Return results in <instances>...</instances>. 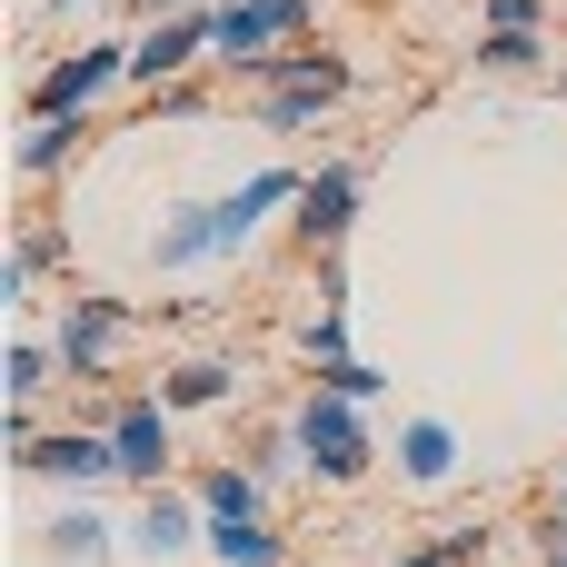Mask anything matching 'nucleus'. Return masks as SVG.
I'll return each instance as SVG.
<instances>
[{
  "mask_svg": "<svg viewBox=\"0 0 567 567\" xmlns=\"http://www.w3.org/2000/svg\"><path fill=\"white\" fill-rule=\"evenodd\" d=\"M299 179H309V169L269 159V169H249L239 189L169 199V209H159V229L140 239V249H150V269H159V279H189V269H239V259H249V239H259L269 219H289V209H299Z\"/></svg>",
  "mask_w": 567,
  "mask_h": 567,
  "instance_id": "1",
  "label": "nucleus"
},
{
  "mask_svg": "<svg viewBox=\"0 0 567 567\" xmlns=\"http://www.w3.org/2000/svg\"><path fill=\"white\" fill-rule=\"evenodd\" d=\"M239 90H249L259 130L299 140V130H319V120H329V110L359 90V60H349V50H329V40H299V50H279V60L239 70Z\"/></svg>",
  "mask_w": 567,
  "mask_h": 567,
  "instance_id": "2",
  "label": "nucleus"
},
{
  "mask_svg": "<svg viewBox=\"0 0 567 567\" xmlns=\"http://www.w3.org/2000/svg\"><path fill=\"white\" fill-rule=\"evenodd\" d=\"M130 329H140V299H120V289H70V299L50 309V349H60V379H70V389H100V379L120 369Z\"/></svg>",
  "mask_w": 567,
  "mask_h": 567,
  "instance_id": "3",
  "label": "nucleus"
},
{
  "mask_svg": "<svg viewBox=\"0 0 567 567\" xmlns=\"http://www.w3.org/2000/svg\"><path fill=\"white\" fill-rule=\"evenodd\" d=\"M289 429H299V458H309L319 488H359V478L379 468V439H369V409H359V399L309 389V399L289 409Z\"/></svg>",
  "mask_w": 567,
  "mask_h": 567,
  "instance_id": "4",
  "label": "nucleus"
},
{
  "mask_svg": "<svg viewBox=\"0 0 567 567\" xmlns=\"http://www.w3.org/2000/svg\"><path fill=\"white\" fill-rule=\"evenodd\" d=\"M199 60H219V0H189V10H169L130 40V100H150L169 80H199Z\"/></svg>",
  "mask_w": 567,
  "mask_h": 567,
  "instance_id": "5",
  "label": "nucleus"
},
{
  "mask_svg": "<svg viewBox=\"0 0 567 567\" xmlns=\"http://www.w3.org/2000/svg\"><path fill=\"white\" fill-rule=\"evenodd\" d=\"M110 90H130V40H80V50H60L40 80H30V120H90Z\"/></svg>",
  "mask_w": 567,
  "mask_h": 567,
  "instance_id": "6",
  "label": "nucleus"
},
{
  "mask_svg": "<svg viewBox=\"0 0 567 567\" xmlns=\"http://www.w3.org/2000/svg\"><path fill=\"white\" fill-rule=\"evenodd\" d=\"M100 429H110V449H120V488H179L169 468H179V419L150 399V389H130V399H110V409H90Z\"/></svg>",
  "mask_w": 567,
  "mask_h": 567,
  "instance_id": "7",
  "label": "nucleus"
},
{
  "mask_svg": "<svg viewBox=\"0 0 567 567\" xmlns=\"http://www.w3.org/2000/svg\"><path fill=\"white\" fill-rule=\"evenodd\" d=\"M299 40H319V0H219V60L209 70L239 80V70L299 50Z\"/></svg>",
  "mask_w": 567,
  "mask_h": 567,
  "instance_id": "8",
  "label": "nucleus"
},
{
  "mask_svg": "<svg viewBox=\"0 0 567 567\" xmlns=\"http://www.w3.org/2000/svg\"><path fill=\"white\" fill-rule=\"evenodd\" d=\"M359 199H369V159H319V169L299 179L289 239H299L309 259H339V249H349V229H359Z\"/></svg>",
  "mask_w": 567,
  "mask_h": 567,
  "instance_id": "9",
  "label": "nucleus"
},
{
  "mask_svg": "<svg viewBox=\"0 0 567 567\" xmlns=\"http://www.w3.org/2000/svg\"><path fill=\"white\" fill-rule=\"evenodd\" d=\"M20 478H60L70 498H90V488H110V478H120V449H110V429H100V419H70V429H50V439L20 458Z\"/></svg>",
  "mask_w": 567,
  "mask_h": 567,
  "instance_id": "10",
  "label": "nucleus"
},
{
  "mask_svg": "<svg viewBox=\"0 0 567 567\" xmlns=\"http://www.w3.org/2000/svg\"><path fill=\"white\" fill-rule=\"evenodd\" d=\"M239 359H209V349H189V359H169L159 379H150V399L169 409V419H209V409H239Z\"/></svg>",
  "mask_w": 567,
  "mask_h": 567,
  "instance_id": "11",
  "label": "nucleus"
},
{
  "mask_svg": "<svg viewBox=\"0 0 567 567\" xmlns=\"http://www.w3.org/2000/svg\"><path fill=\"white\" fill-rule=\"evenodd\" d=\"M179 548H209V508L189 488H150L130 518V558H179Z\"/></svg>",
  "mask_w": 567,
  "mask_h": 567,
  "instance_id": "12",
  "label": "nucleus"
},
{
  "mask_svg": "<svg viewBox=\"0 0 567 567\" xmlns=\"http://www.w3.org/2000/svg\"><path fill=\"white\" fill-rule=\"evenodd\" d=\"M179 488H189V498L209 508V528H229V518H269V498H279V488H269V478H259L249 458H199V468H189Z\"/></svg>",
  "mask_w": 567,
  "mask_h": 567,
  "instance_id": "13",
  "label": "nucleus"
},
{
  "mask_svg": "<svg viewBox=\"0 0 567 567\" xmlns=\"http://www.w3.org/2000/svg\"><path fill=\"white\" fill-rule=\"evenodd\" d=\"M458 468H468V439L449 419H429V409L399 419V488H449Z\"/></svg>",
  "mask_w": 567,
  "mask_h": 567,
  "instance_id": "14",
  "label": "nucleus"
},
{
  "mask_svg": "<svg viewBox=\"0 0 567 567\" xmlns=\"http://www.w3.org/2000/svg\"><path fill=\"white\" fill-rule=\"evenodd\" d=\"M90 140H100V110H90V120H30V130H20V150H10L20 189H50V179H60Z\"/></svg>",
  "mask_w": 567,
  "mask_h": 567,
  "instance_id": "15",
  "label": "nucleus"
},
{
  "mask_svg": "<svg viewBox=\"0 0 567 567\" xmlns=\"http://www.w3.org/2000/svg\"><path fill=\"white\" fill-rule=\"evenodd\" d=\"M40 548H50V567H110L120 548H130V528H110L90 498H70V508L40 528Z\"/></svg>",
  "mask_w": 567,
  "mask_h": 567,
  "instance_id": "16",
  "label": "nucleus"
},
{
  "mask_svg": "<svg viewBox=\"0 0 567 567\" xmlns=\"http://www.w3.org/2000/svg\"><path fill=\"white\" fill-rule=\"evenodd\" d=\"M468 70L478 80H558V50H548V30H478Z\"/></svg>",
  "mask_w": 567,
  "mask_h": 567,
  "instance_id": "17",
  "label": "nucleus"
},
{
  "mask_svg": "<svg viewBox=\"0 0 567 567\" xmlns=\"http://www.w3.org/2000/svg\"><path fill=\"white\" fill-rule=\"evenodd\" d=\"M50 389H70V379H60V349H50V329H20V339L0 349V399H10V409H40Z\"/></svg>",
  "mask_w": 567,
  "mask_h": 567,
  "instance_id": "18",
  "label": "nucleus"
},
{
  "mask_svg": "<svg viewBox=\"0 0 567 567\" xmlns=\"http://www.w3.org/2000/svg\"><path fill=\"white\" fill-rule=\"evenodd\" d=\"M209 558L219 567H289V538H279V518H229V528H209Z\"/></svg>",
  "mask_w": 567,
  "mask_h": 567,
  "instance_id": "19",
  "label": "nucleus"
},
{
  "mask_svg": "<svg viewBox=\"0 0 567 567\" xmlns=\"http://www.w3.org/2000/svg\"><path fill=\"white\" fill-rule=\"evenodd\" d=\"M10 269H30V279H40V269H70V229H60V219H20V229H10Z\"/></svg>",
  "mask_w": 567,
  "mask_h": 567,
  "instance_id": "20",
  "label": "nucleus"
},
{
  "mask_svg": "<svg viewBox=\"0 0 567 567\" xmlns=\"http://www.w3.org/2000/svg\"><path fill=\"white\" fill-rule=\"evenodd\" d=\"M239 458H249V468H259L269 488H289V478H309V458H299V429H289V419H279V429H259V439H249Z\"/></svg>",
  "mask_w": 567,
  "mask_h": 567,
  "instance_id": "21",
  "label": "nucleus"
},
{
  "mask_svg": "<svg viewBox=\"0 0 567 567\" xmlns=\"http://www.w3.org/2000/svg\"><path fill=\"white\" fill-rule=\"evenodd\" d=\"M199 110H209V80H169V90H150V100H140V120H150V130H159V120H199Z\"/></svg>",
  "mask_w": 567,
  "mask_h": 567,
  "instance_id": "22",
  "label": "nucleus"
},
{
  "mask_svg": "<svg viewBox=\"0 0 567 567\" xmlns=\"http://www.w3.org/2000/svg\"><path fill=\"white\" fill-rule=\"evenodd\" d=\"M309 389H329V399H359V409H369V399L389 389V369H369V359H349V369H319Z\"/></svg>",
  "mask_w": 567,
  "mask_h": 567,
  "instance_id": "23",
  "label": "nucleus"
},
{
  "mask_svg": "<svg viewBox=\"0 0 567 567\" xmlns=\"http://www.w3.org/2000/svg\"><path fill=\"white\" fill-rule=\"evenodd\" d=\"M478 30H548V0H478Z\"/></svg>",
  "mask_w": 567,
  "mask_h": 567,
  "instance_id": "24",
  "label": "nucleus"
},
{
  "mask_svg": "<svg viewBox=\"0 0 567 567\" xmlns=\"http://www.w3.org/2000/svg\"><path fill=\"white\" fill-rule=\"evenodd\" d=\"M389 567H468V558H458L449 538H419V548H399V558H389Z\"/></svg>",
  "mask_w": 567,
  "mask_h": 567,
  "instance_id": "25",
  "label": "nucleus"
},
{
  "mask_svg": "<svg viewBox=\"0 0 567 567\" xmlns=\"http://www.w3.org/2000/svg\"><path fill=\"white\" fill-rule=\"evenodd\" d=\"M169 10H189V0H130V20L150 30V20H169Z\"/></svg>",
  "mask_w": 567,
  "mask_h": 567,
  "instance_id": "26",
  "label": "nucleus"
},
{
  "mask_svg": "<svg viewBox=\"0 0 567 567\" xmlns=\"http://www.w3.org/2000/svg\"><path fill=\"white\" fill-rule=\"evenodd\" d=\"M80 10H90V0H40V20H80Z\"/></svg>",
  "mask_w": 567,
  "mask_h": 567,
  "instance_id": "27",
  "label": "nucleus"
},
{
  "mask_svg": "<svg viewBox=\"0 0 567 567\" xmlns=\"http://www.w3.org/2000/svg\"><path fill=\"white\" fill-rule=\"evenodd\" d=\"M548 90H558V100H567V50H558V80H548Z\"/></svg>",
  "mask_w": 567,
  "mask_h": 567,
  "instance_id": "28",
  "label": "nucleus"
},
{
  "mask_svg": "<svg viewBox=\"0 0 567 567\" xmlns=\"http://www.w3.org/2000/svg\"><path fill=\"white\" fill-rule=\"evenodd\" d=\"M538 567H567V548H548V558H538Z\"/></svg>",
  "mask_w": 567,
  "mask_h": 567,
  "instance_id": "29",
  "label": "nucleus"
},
{
  "mask_svg": "<svg viewBox=\"0 0 567 567\" xmlns=\"http://www.w3.org/2000/svg\"><path fill=\"white\" fill-rule=\"evenodd\" d=\"M558 468H567V458H558Z\"/></svg>",
  "mask_w": 567,
  "mask_h": 567,
  "instance_id": "30",
  "label": "nucleus"
}]
</instances>
